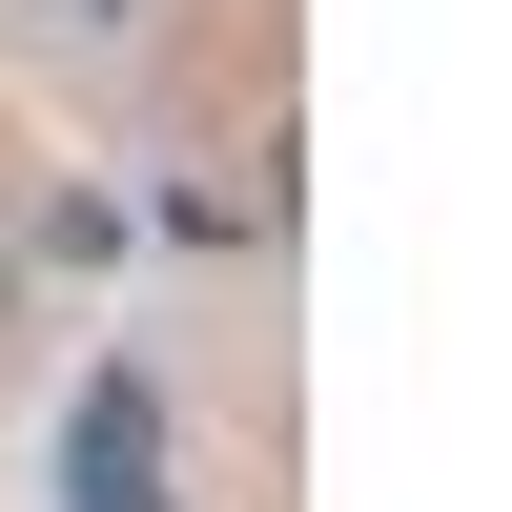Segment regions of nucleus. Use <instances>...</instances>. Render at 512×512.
<instances>
[{"mask_svg": "<svg viewBox=\"0 0 512 512\" xmlns=\"http://www.w3.org/2000/svg\"><path fill=\"white\" fill-rule=\"evenodd\" d=\"M62 472H82L62 512H164V410H144V369H103V431H82Z\"/></svg>", "mask_w": 512, "mask_h": 512, "instance_id": "obj_1", "label": "nucleus"}]
</instances>
